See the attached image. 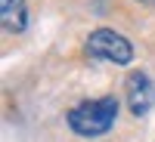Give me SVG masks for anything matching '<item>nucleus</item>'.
<instances>
[{
  "mask_svg": "<svg viewBox=\"0 0 155 142\" xmlns=\"http://www.w3.org/2000/svg\"><path fill=\"white\" fill-rule=\"evenodd\" d=\"M127 108L134 118H146L155 108V84L149 80V74L134 71L127 77Z\"/></svg>",
  "mask_w": 155,
  "mask_h": 142,
  "instance_id": "obj_3",
  "label": "nucleus"
},
{
  "mask_svg": "<svg viewBox=\"0 0 155 142\" xmlns=\"http://www.w3.org/2000/svg\"><path fill=\"white\" fill-rule=\"evenodd\" d=\"M87 56L90 59H106L115 65H130L134 59V43L124 34L112 31V28H96L87 37Z\"/></svg>",
  "mask_w": 155,
  "mask_h": 142,
  "instance_id": "obj_2",
  "label": "nucleus"
},
{
  "mask_svg": "<svg viewBox=\"0 0 155 142\" xmlns=\"http://www.w3.org/2000/svg\"><path fill=\"white\" fill-rule=\"evenodd\" d=\"M0 19L9 34H22L28 28V6L25 0H0Z\"/></svg>",
  "mask_w": 155,
  "mask_h": 142,
  "instance_id": "obj_4",
  "label": "nucleus"
},
{
  "mask_svg": "<svg viewBox=\"0 0 155 142\" xmlns=\"http://www.w3.org/2000/svg\"><path fill=\"white\" fill-rule=\"evenodd\" d=\"M115 118H118V99L102 96V99H87L81 105H74L68 111V127L84 139H96L115 127Z\"/></svg>",
  "mask_w": 155,
  "mask_h": 142,
  "instance_id": "obj_1",
  "label": "nucleus"
},
{
  "mask_svg": "<svg viewBox=\"0 0 155 142\" xmlns=\"http://www.w3.org/2000/svg\"><path fill=\"white\" fill-rule=\"evenodd\" d=\"M143 3H155V0H143Z\"/></svg>",
  "mask_w": 155,
  "mask_h": 142,
  "instance_id": "obj_5",
  "label": "nucleus"
}]
</instances>
